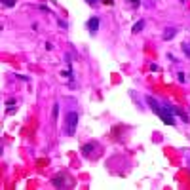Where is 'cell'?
Wrapping results in <instances>:
<instances>
[{"instance_id": "cell-1", "label": "cell", "mask_w": 190, "mask_h": 190, "mask_svg": "<svg viewBox=\"0 0 190 190\" xmlns=\"http://www.w3.org/2000/svg\"><path fill=\"white\" fill-rule=\"evenodd\" d=\"M146 103L152 107V110L160 116V120L165 122V124H169V126H175V120H173V112H171V108L165 105V107H162L154 97H146Z\"/></svg>"}, {"instance_id": "cell-2", "label": "cell", "mask_w": 190, "mask_h": 190, "mask_svg": "<svg viewBox=\"0 0 190 190\" xmlns=\"http://www.w3.org/2000/svg\"><path fill=\"white\" fill-rule=\"evenodd\" d=\"M76 124H78V114L69 112L67 114V120H65V131L69 133V135H72L74 129H76Z\"/></svg>"}, {"instance_id": "cell-3", "label": "cell", "mask_w": 190, "mask_h": 190, "mask_svg": "<svg viewBox=\"0 0 190 190\" xmlns=\"http://www.w3.org/2000/svg\"><path fill=\"white\" fill-rule=\"evenodd\" d=\"M175 34H177V29H175V27H165V31H164V42L171 40Z\"/></svg>"}, {"instance_id": "cell-4", "label": "cell", "mask_w": 190, "mask_h": 190, "mask_svg": "<svg viewBox=\"0 0 190 190\" xmlns=\"http://www.w3.org/2000/svg\"><path fill=\"white\" fill-rule=\"evenodd\" d=\"M88 27H89V32H93V34H95V32H97V29H99V19H97V17H91L88 21Z\"/></svg>"}, {"instance_id": "cell-5", "label": "cell", "mask_w": 190, "mask_h": 190, "mask_svg": "<svg viewBox=\"0 0 190 190\" xmlns=\"http://www.w3.org/2000/svg\"><path fill=\"white\" fill-rule=\"evenodd\" d=\"M143 29H145V19H139V21H137V23L133 25L131 31H133V34H137V32H141Z\"/></svg>"}, {"instance_id": "cell-6", "label": "cell", "mask_w": 190, "mask_h": 190, "mask_svg": "<svg viewBox=\"0 0 190 190\" xmlns=\"http://www.w3.org/2000/svg\"><path fill=\"white\" fill-rule=\"evenodd\" d=\"M2 6L4 8H13L15 6V0H2Z\"/></svg>"}, {"instance_id": "cell-7", "label": "cell", "mask_w": 190, "mask_h": 190, "mask_svg": "<svg viewBox=\"0 0 190 190\" xmlns=\"http://www.w3.org/2000/svg\"><path fill=\"white\" fill-rule=\"evenodd\" d=\"M91 148H93V145H86L82 148V154H91Z\"/></svg>"}, {"instance_id": "cell-8", "label": "cell", "mask_w": 190, "mask_h": 190, "mask_svg": "<svg viewBox=\"0 0 190 190\" xmlns=\"http://www.w3.org/2000/svg\"><path fill=\"white\" fill-rule=\"evenodd\" d=\"M183 48H184V51H186V55L190 57V44H183Z\"/></svg>"}, {"instance_id": "cell-9", "label": "cell", "mask_w": 190, "mask_h": 190, "mask_svg": "<svg viewBox=\"0 0 190 190\" xmlns=\"http://www.w3.org/2000/svg\"><path fill=\"white\" fill-rule=\"evenodd\" d=\"M127 2H129V4H133V8L139 6V0H127Z\"/></svg>"}, {"instance_id": "cell-10", "label": "cell", "mask_w": 190, "mask_h": 190, "mask_svg": "<svg viewBox=\"0 0 190 190\" xmlns=\"http://www.w3.org/2000/svg\"><path fill=\"white\" fill-rule=\"evenodd\" d=\"M150 69L154 70V72H158V70H160V67H158V65H154V63H152V65H150Z\"/></svg>"}, {"instance_id": "cell-11", "label": "cell", "mask_w": 190, "mask_h": 190, "mask_svg": "<svg viewBox=\"0 0 190 190\" xmlns=\"http://www.w3.org/2000/svg\"><path fill=\"white\" fill-rule=\"evenodd\" d=\"M57 114H59V107L55 105V107H53V116H55V118H57Z\"/></svg>"}, {"instance_id": "cell-12", "label": "cell", "mask_w": 190, "mask_h": 190, "mask_svg": "<svg viewBox=\"0 0 190 190\" xmlns=\"http://www.w3.org/2000/svg\"><path fill=\"white\" fill-rule=\"evenodd\" d=\"M177 76H179V82H184V74H183V72H179Z\"/></svg>"}, {"instance_id": "cell-13", "label": "cell", "mask_w": 190, "mask_h": 190, "mask_svg": "<svg viewBox=\"0 0 190 190\" xmlns=\"http://www.w3.org/2000/svg\"><path fill=\"white\" fill-rule=\"evenodd\" d=\"M88 2H89V4H95V2H97V0H88Z\"/></svg>"}]
</instances>
